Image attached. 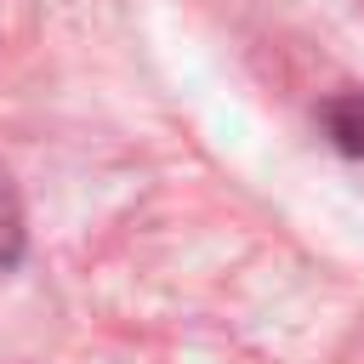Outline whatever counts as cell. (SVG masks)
Wrapping results in <instances>:
<instances>
[{
    "label": "cell",
    "mask_w": 364,
    "mask_h": 364,
    "mask_svg": "<svg viewBox=\"0 0 364 364\" xmlns=\"http://www.w3.org/2000/svg\"><path fill=\"white\" fill-rule=\"evenodd\" d=\"M23 256V205L11 193V182L0 176V267H11Z\"/></svg>",
    "instance_id": "obj_2"
},
{
    "label": "cell",
    "mask_w": 364,
    "mask_h": 364,
    "mask_svg": "<svg viewBox=\"0 0 364 364\" xmlns=\"http://www.w3.org/2000/svg\"><path fill=\"white\" fill-rule=\"evenodd\" d=\"M324 131L341 154H364V91H341L324 102Z\"/></svg>",
    "instance_id": "obj_1"
}]
</instances>
